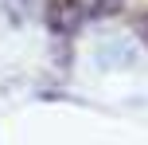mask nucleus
Instances as JSON below:
<instances>
[{
	"instance_id": "1",
	"label": "nucleus",
	"mask_w": 148,
	"mask_h": 145,
	"mask_svg": "<svg viewBox=\"0 0 148 145\" xmlns=\"http://www.w3.org/2000/svg\"><path fill=\"white\" fill-rule=\"evenodd\" d=\"M133 28H136V35H140V43L148 47V8H144V12H136V20H133Z\"/></svg>"
}]
</instances>
